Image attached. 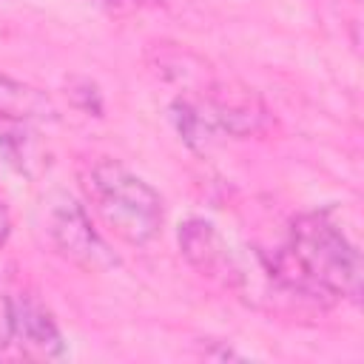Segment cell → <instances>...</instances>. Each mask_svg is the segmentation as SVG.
Segmentation results:
<instances>
[{
    "mask_svg": "<svg viewBox=\"0 0 364 364\" xmlns=\"http://www.w3.org/2000/svg\"><path fill=\"white\" fill-rule=\"evenodd\" d=\"M270 279L301 299H361V259L327 210L301 213L290 222L287 239L262 259Z\"/></svg>",
    "mask_w": 364,
    "mask_h": 364,
    "instance_id": "1",
    "label": "cell"
},
{
    "mask_svg": "<svg viewBox=\"0 0 364 364\" xmlns=\"http://www.w3.org/2000/svg\"><path fill=\"white\" fill-rule=\"evenodd\" d=\"M82 188L97 216L128 245H148L162 228L159 193L122 162L100 156L85 165Z\"/></svg>",
    "mask_w": 364,
    "mask_h": 364,
    "instance_id": "2",
    "label": "cell"
},
{
    "mask_svg": "<svg viewBox=\"0 0 364 364\" xmlns=\"http://www.w3.org/2000/svg\"><path fill=\"white\" fill-rule=\"evenodd\" d=\"M43 230L48 245L77 267L105 270L117 264L114 253L94 230L85 208L63 191L51 193L43 202Z\"/></svg>",
    "mask_w": 364,
    "mask_h": 364,
    "instance_id": "3",
    "label": "cell"
},
{
    "mask_svg": "<svg viewBox=\"0 0 364 364\" xmlns=\"http://www.w3.org/2000/svg\"><path fill=\"white\" fill-rule=\"evenodd\" d=\"M179 247L185 253V259L208 279L222 282L225 287H242L247 282V273L242 267V262L233 256V250L228 247V242L222 239V233L205 222V219H188L179 228Z\"/></svg>",
    "mask_w": 364,
    "mask_h": 364,
    "instance_id": "4",
    "label": "cell"
},
{
    "mask_svg": "<svg viewBox=\"0 0 364 364\" xmlns=\"http://www.w3.org/2000/svg\"><path fill=\"white\" fill-rule=\"evenodd\" d=\"M11 338L31 358H60L65 353L63 333L51 313L34 296H11Z\"/></svg>",
    "mask_w": 364,
    "mask_h": 364,
    "instance_id": "5",
    "label": "cell"
},
{
    "mask_svg": "<svg viewBox=\"0 0 364 364\" xmlns=\"http://www.w3.org/2000/svg\"><path fill=\"white\" fill-rule=\"evenodd\" d=\"M0 119L3 122H43L57 119L51 97L28 82L0 74Z\"/></svg>",
    "mask_w": 364,
    "mask_h": 364,
    "instance_id": "6",
    "label": "cell"
},
{
    "mask_svg": "<svg viewBox=\"0 0 364 364\" xmlns=\"http://www.w3.org/2000/svg\"><path fill=\"white\" fill-rule=\"evenodd\" d=\"M0 151L14 168H20L26 173H31V162H40L37 142L26 131V122H3L0 119Z\"/></svg>",
    "mask_w": 364,
    "mask_h": 364,
    "instance_id": "7",
    "label": "cell"
},
{
    "mask_svg": "<svg viewBox=\"0 0 364 364\" xmlns=\"http://www.w3.org/2000/svg\"><path fill=\"white\" fill-rule=\"evenodd\" d=\"M9 341H11V304L0 293V347H6Z\"/></svg>",
    "mask_w": 364,
    "mask_h": 364,
    "instance_id": "8",
    "label": "cell"
},
{
    "mask_svg": "<svg viewBox=\"0 0 364 364\" xmlns=\"http://www.w3.org/2000/svg\"><path fill=\"white\" fill-rule=\"evenodd\" d=\"M9 230H11V219H9V210H6V208H3V202H0V245L6 242Z\"/></svg>",
    "mask_w": 364,
    "mask_h": 364,
    "instance_id": "9",
    "label": "cell"
},
{
    "mask_svg": "<svg viewBox=\"0 0 364 364\" xmlns=\"http://www.w3.org/2000/svg\"><path fill=\"white\" fill-rule=\"evenodd\" d=\"M108 3H114V6H131V9H136V6H151V3H159V0H108Z\"/></svg>",
    "mask_w": 364,
    "mask_h": 364,
    "instance_id": "10",
    "label": "cell"
}]
</instances>
